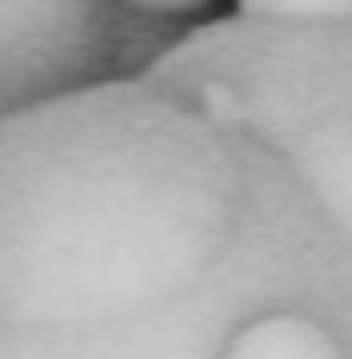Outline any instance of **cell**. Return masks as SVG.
Instances as JSON below:
<instances>
[{
	"label": "cell",
	"mask_w": 352,
	"mask_h": 359,
	"mask_svg": "<svg viewBox=\"0 0 352 359\" xmlns=\"http://www.w3.org/2000/svg\"><path fill=\"white\" fill-rule=\"evenodd\" d=\"M0 359H352V233L145 76L0 120Z\"/></svg>",
	"instance_id": "cell-1"
},
{
	"label": "cell",
	"mask_w": 352,
	"mask_h": 359,
	"mask_svg": "<svg viewBox=\"0 0 352 359\" xmlns=\"http://www.w3.org/2000/svg\"><path fill=\"white\" fill-rule=\"evenodd\" d=\"M145 82L271 145L352 233V19H202Z\"/></svg>",
	"instance_id": "cell-2"
},
{
	"label": "cell",
	"mask_w": 352,
	"mask_h": 359,
	"mask_svg": "<svg viewBox=\"0 0 352 359\" xmlns=\"http://www.w3.org/2000/svg\"><path fill=\"white\" fill-rule=\"evenodd\" d=\"M176 19L120 0H0V120L38 101L145 76Z\"/></svg>",
	"instance_id": "cell-3"
},
{
	"label": "cell",
	"mask_w": 352,
	"mask_h": 359,
	"mask_svg": "<svg viewBox=\"0 0 352 359\" xmlns=\"http://www.w3.org/2000/svg\"><path fill=\"white\" fill-rule=\"evenodd\" d=\"M239 19H352V0H239Z\"/></svg>",
	"instance_id": "cell-4"
},
{
	"label": "cell",
	"mask_w": 352,
	"mask_h": 359,
	"mask_svg": "<svg viewBox=\"0 0 352 359\" xmlns=\"http://www.w3.org/2000/svg\"><path fill=\"white\" fill-rule=\"evenodd\" d=\"M120 6H139V13H157V19H195L214 0H120Z\"/></svg>",
	"instance_id": "cell-5"
}]
</instances>
